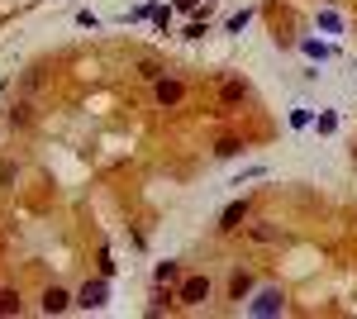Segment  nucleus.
<instances>
[{"label": "nucleus", "mask_w": 357, "mask_h": 319, "mask_svg": "<svg viewBox=\"0 0 357 319\" xmlns=\"http://www.w3.org/2000/svg\"><path fill=\"white\" fill-rule=\"evenodd\" d=\"M177 301L181 305H205V301H210V277H186L181 291H177Z\"/></svg>", "instance_id": "1"}, {"label": "nucleus", "mask_w": 357, "mask_h": 319, "mask_svg": "<svg viewBox=\"0 0 357 319\" xmlns=\"http://www.w3.org/2000/svg\"><path fill=\"white\" fill-rule=\"evenodd\" d=\"M153 96H158V105H181V101H186V86H181L177 77H158V81H153Z\"/></svg>", "instance_id": "2"}, {"label": "nucleus", "mask_w": 357, "mask_h": 319, "mask_svg": "<svg viewBox=\"0 0 357 319\" xmlns=\"http://www.w3.org/2000/svg\"><path fill=\"white\" fill-rule=\"evenodd\" d=\"M243 229H248V238H253V243H271V248H281V243H286L281 224H267V219H258V224H243Z\"/></svg>", "instance_id": "3"}, {"label": "nucleus", "mask_w": 357, "mask_h": 319, "mask_svg": "<svg viewBox=\"0 0 357 319\" xmlns=\"http://www.w3.org/2000/svg\"><path fill=\"white\" fill-rule=\"evenodd\" d=\"M243 219H248V201H234V205H224V214H219V233H234V229H243Z\"/></svg>", "instance_id": "4"}, {"label": "nucleus", "mask_w": 357, "mask_h": 319, "mask_svg": "<svg viewBox=\"0 0 357 319\" xmlns=\"http://www.w3.org/2000/svg\"><path fill=\"white\" fill-rule=\"evenodd\" d=\"M77 305H82V310H100V305H105V281H86V286L77 291Z\"/></svg>", "instance_id": "5"}, {"label": "nucleus", "mask_w": 357, "mask_h": 319, "mask_svg": "<svg viewBox=\"0 0 357 319\" xmlns=\"http://www.w3.org/2000/svg\"><path fill=\"white\" fill-rule=\"evenodd\" d=\"M67 305H77V301H72L62 286H48V291H43V315H62Z\"/></svg>", "instance_id": "6"}, {"label": "nucleus", "mask_w": 357, "mask_h": 319, "mask_svg": "<svg viewBox=\"0 0 357 319\" xmlns=\"http://www.w3.org/2000/svg\"><path fill=\"white\" fill-rule=\"evenodd\" d=\"M219 96H224V105H238V101H248V81H238V77H229V81L219 86Z\"/></svg>", "instance_id": "7"}, {"label": "nucleus", "mask_w": 357, "mask_h": 319, "mask_svg": "<svg viewBox=\"0 0 357 319\" xmlns=\"http://www.w3.org/2000/svg\"><path fill=\"white\" fill-rule=\"evenodd\" d=\"M248 291H253V277H248V272H234V281H229V296H234V301H243Z\"/></svg>", "instance_id": "8"}, {"label": "nucleus", "mask_w": 357, "mask_h": 319, "mask_svg": "<svg viewBox=\"0 0 357 319\" xmlns=\"http://www.w3.org/2000/svg\"><path fill=\"white\" fill-rule=\"evenodd\" d=\"M253 310H258V315H271V310H281V291H262Z\"/></svg>", "instance_id": "9"}, {"label": "nucleus", "mask_w": 357, "mask_h": 319, "mask_svg": "<svg viewBox=\"0 0 357 319\" xmlns=\"http://www.w3.org/2000/svg\"><path fill=\"white\" fill-rule=\"evenodd\" d=\"M0 315H19V291L0 286Z\"/></svg>", "instance_id": "10"}, {"label": "nucleus", "mask_w": 357, "mask_h": 319, "mask_svg": "<svg viewBox=\"0 0 357 319\" xmlns=\"http://www.w3.org/2000/svg\"><path fill=\"white\" fill-rule=\"evenodd\" d=\"M177 277H181L177 262H158V272H153V281H158V286H167V281H177Z\"/></svg>", "instance_id": "11"}, {"label": "nucleus", "mask_w": 357, "mask_h": 319, "mask_svg": "<svg viewBox=\"0 0 357 319\" xmlns=\"http://www.w3.org/2000/svg\"><path fill=\"white\" fill-rule=\"evenodd\" d=\"M138 77H143V81H158V77H162V67H158L153 58H143V62H138Z\"/></svg>", "instance_id": "12"}, {"label": "nucleus", "mask_w": 357, "mask_h": 319, "mask_svg": "<svg viewBox=\"0 0 357 319\" xmlns=\"http://www.w3.org/2000/svg\"><path fill=\"white\" fill-rule=\"evenodd\" d=\"M214 153H219V157H234V153H243V143H238V138H219Z\"/></svg>", "instance_id": "13"}]
</instances>
